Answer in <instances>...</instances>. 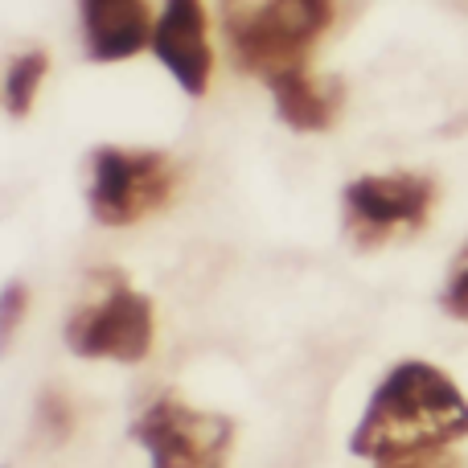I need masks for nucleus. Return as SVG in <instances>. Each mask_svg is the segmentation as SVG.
Returning a JSON list of instances; mask_svg holds the SVG:
<instances>
[{"label": "nucleus", "mask_w": 468, "mask_h": 468, "mask_svg": "<svg viewBox=\"0 0 468 468\" xmlns=\"http://www.w3.org/2000/svg\"><path fill=\"white\" fill-rule=\"evenodd\" d=\"M153 58L189 99H202L214 79V46L206 0H165L148 41Z\"/></svg>", "instance_id": "7"}, {"label": "nucleus", "mask_w": 468, "mask_h": 468, "mask_svg": "<svg viewBox=\"0 0 468 468\" xmlns=\"http://www.w3.org/2000/svg\"><path fill=\"white\" fill-rule=\"evenodd\" d=\"M153 8L148 0H79L82 54L90 62H128L153 41Z\"/></svg>", "instance_id": "8"}, {"label": "nucleus", "mask_w": 468, "mask_h": 468, "mask_svg": "<svg viewBox=\"0 0 468 468\" xmlns=\"http://www.w3.org/2000/svg\"><path fill=\"white\" fill-rule=\"evenodd\" d=\"M181 189V165L161 148L99 144L87 161V210L99 227H136Z\"/></svg>", "instance_id": "4"}, {"label": "nucleus", "mask_w": 468, "mask_h": 468, "mask_svg": "<svg viewBox=\"0 0 468 468\" xmlns=\"http://www.w3.org/2000/svg\"><path fill=\"white\" fill-rule=\"evenodd\" d=\"M461 440H468V395L436 362L403 357L370 390L362 420L349 431V452L387 464L448 452Z\"/></svg>", "instance_id": "1"}, {"label": "nucleus", "mask_w": 468, "mask_h": 468, "mask_svg": "<svg viewBox=\"0 0 468 468\" xmlns=\"http://www.w3.org/2000/svg\"><path fill=\"white\" fill-rule=\"evenodd\" d=\"M440 186L428 173H362L341 189V230L357 250H378L415 239L431 222Z\"/></svg>", "instance_id": "5"}, {"label": "nucleus", "mask_w": 468, "mask_h": 468, "mask_svg": "<svg viewBox=\"0 0 468 468\" xmlns=\"http://www.w3.org/2000/svg\"><path fill=\"white\" fill-rule=\"evenodd\" d=\"M378 468H468V461L452 452H428V456H407V461H387Z\"/></svg>", "instance_id": "13"}, {"label": "nucleus", "mask_w": 468, "mask_h": 468, "mask_svg": "<svg viewBox=\"0 0 468 468\" xmlns=\"http://www.w3.org/2000/svg\"><path fill=\"white\" fill-rule=\"evenodd\" d=\"M95 292L70 313L62 329V341L82 362H115L140 366L153 354L156 337V308L153 296L132 288L128 275L115 267H99L90 275Z\"/></svg>", "instance_id": "3"}, {"label": "nucleus", "mask_w": 468, "mask_h": 468, "mask_svg": "<svg viewBox=\"0 0 468 468\" xmlns=\"http://www.w3.org/2000/svg\"><path fill=\"white\" fill-rule=\"evenodd\" d=\"M234 420L177 395H156L136 411L128 436L148 452V468H227Z\"/></svg>", "instance_id": "6"}, {"label": "nucleus", "mask_w": 468, "mask_h": 468, "mask_svg": "<svg viewBox=\"0 0 468 468\" xmlns=\"http://www.w3.org/2000/svg\"><path fill=\"white\" fill-rule=\"evenodd\" d=\"M271 90V103H275V115L280 123H288L292 132H329L337 123L341 107H346V87L341 79H316L313 70H288L280 74L275 82H267Z\"/></svg>", "instance_id": "9"}, {"label": "nucleus", "mask_w": 468, "mask_h": 468, "mask_svg": "<svg viewBox=\"0 0 468 468\" xmlns=\"http://www.w3.org/2000/svg\"><path fill=\"white\" fill-rule=\"evenodd\" d=\"M25 316H29V288L21 280H8L0 288V357L13 349V337L25 324Z\"/></svg>", "instance_id": "11"}, {"label": "nucleus", "mask_w": 468, "mask_h": 468, "mask_svg": "<svg viewBox=\"0 0 468 468\" xmlns=\"http://www.w3.org/2000/svg\"><path fill=\"white\" fill-rule=\"evenodd\" d=\"M46 74H49L46 49H25V54H16L13 62L5 66V74H0V103H5V112L13 115V120H25V115L33 112Z\"/></svg>", "instance_id": "10"}, {"label": "nucleus", "mask_w": 468, "mask_h": 468, "mask_svg": "<svg viewBox=\"0 0 468 468\" xmlns=\"http://www.w3.org/2000/svg\"><path fill=\"white\" fill-rule=\"evenodd\" d=\"M440 304H444L448 316L468 321V247L456 255V263L448 267V283H444V292H440Z\"/></svg>", "instance_id": "12"}, {"label": "nucleus", "mask_w": 468, "mask_h": 468, "mask_svg": "<svg viewBox=\"0 0 468 468\" xmlns=\"http://www.w3.org/2000/svg\"><path fill=\"white\" fill-rule=\"evenodd\" d=\"M337 0H218L222 41L234 70L275 82L304 70L316 41L333 29Z\"/></svg>", "instance_id": "2"}]
</instances>
